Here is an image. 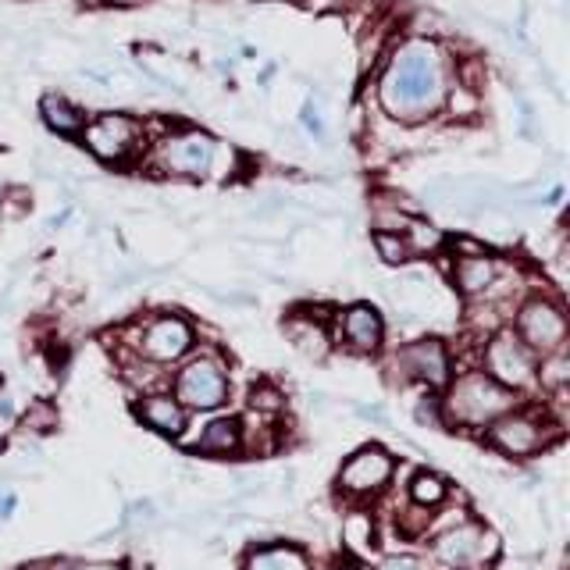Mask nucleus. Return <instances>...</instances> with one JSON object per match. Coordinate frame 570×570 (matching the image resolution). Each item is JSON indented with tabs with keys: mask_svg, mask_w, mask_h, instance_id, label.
Segmentation results:
<instances>
[{
	"mask_svg": "<svg viewBox=\"0 0 570 570\" xmlns=\"http://www.w3.org/2000/svg\"><path fill=\"white\" fill-rule=\"evenodd\" d=\"M450 97V79L435 43H406L392 53L379 79V100L392 118L421 121L432 118Z\"/></svg>",
	"mask_w": 570,
	"mask_h": 570,
	"instance_id": "obj_1",
	"label": "nucleus"
},
{
	"mask_svg": "<svg viewBox=\"0 0 570 570\" xmlns=\"http://www.w3.org/2000/svg\"><path fill=\"white\" fill-rule=\"evenodd\" d=\"M513 406V389L499 385L492 374H463L456 379V385L450 389V400H445V410L450 417L460 424H489L499 414H507Z\"/></svg>",
	"mask_w": 570,
	"mask_h": 570,
	"instance_id": "obj_2",
	"label": "nucleus"
},
{
	"mask_svg": "<svg viewBox=\"0 0 570 570\" xmlns=\"http://www.w3.org/2000/svg\"><path fill=\"white\" fill-rule=\"evenodd\" d=\"M175 400L186 403L193 410H214L228 400V379L222 364L214 356H196L183 371H178L175 382Z\"/></svg>",
	"mask_w": 570,
	"mask_h": 570,
	"instance_id": "obj_3",
	"label": "nucleus"
},
{
	"mask_svg": "<svg viewBox=\"0 0 570 570\" xmlns=\"http://www.w3.org/2000/svg\"><path fill=\"white\" fill-rule=\"evenodd\" d=\"M139 121L129 115H100L86 125V150L100 157V160H111V165H121L125 157H132L139 147Z\"/></svg>",
	"mask_w": 570,
	"mask_h": 570,
	"instance_id": "obj_4",
	"label": "nucleus"
},
{
	"mask_svg": "<svg viewBox=\"0 0 570 570\" xmlns=\"http://www.w3.org/2000/svg\"><path fill=\"white\" fill-rule=\"evenodd\" d=\"M517 338L534 353H557L567 338L563 311L549 299H528L517 314Z\"/></svg>",
	"mask_w": 570,
	"mask_h": 570,
	"instance_id": "obj_5",
	"label": "nucleus"
},
{
	"mask_svg": "<svg viewBox=\"0 0 570 570\" xmlns=\"http://www.w3.org/2000/svg\"><path fill=\"white\" fill-rule=\"evenodd\" d=\"M160 168L171 171V175H189V178H200L210 171L214 165V139L204 132H183V136H168L160 142L157 150Z\"/></svg>",
	"mask_w": 570,
	"mask_h": 570,
	"instance_id": "obj_6",
	"label": "nucleus"
},
{
	"mask_svg": "<svg viewBox=\"0 0 570 570\" xmlns=\"http://www.w3.org/2000/svg\"><path fill=\"white\" fill-rule=\"evenodd\" d=\"M485 364H489V374L507 389H517V385H528L534 379V361H531V350L517 338L513 332H499L489 350H485Z\"/></svg>",
	"mask_w": 570,
	"mask_h": 570,
	"instance_id": "obj_7",
	"label": "nucleus"
},
{
	"mask_svg": "<svg viewBox=\"0 0 570 570\" xmlns=\"http://www.w3.org/2000/svg\"><path fill=\"white\" fill-rule=\"evenodd\" d=\"M396 364L406 379H417L424 385H445L450 382V353L439 338H421L396 353Z\"/></svg>",
	"mask_w": 570,
	"mask_h": 570,
	"instance_id": "obj_8",
	"label": "nucleus"
},
{
	"mask_svg": "<svg viewBox=\"0 0 570 570\" xmlns=\"http://www.w3.org/2000/svg\"><path fill=\"white\" fill-rule=\"evenodd\" d=\"M193 346V328H189V321L183 317H157L154 325L147 328V335H142V353L150 356V361L157 364H171L178 361L186 350Z\"/></svg>",
	"mask_w": 570,
	"mask_h": 570,
	"instance_id": "obj_9",
	"label": "nucleus"
},
{
	"mask_svg": "<svg viewBox=\"0 0 570 570\" xmlns=\"http://www.w3.org/2000/svg\"><path fill=\"white\" fill-rule=\"evenodd\" d=\"M489 439L510 456H528L546 442V432H542V424L528 414H507V417L499 414V421L489 428Z\"/></svg>",
	"mask_w": 570,
	"mask_h": 570,
	"instance_id": "obj_10",
	"label": "nucleus"
},
{
	"mask_svg": "<svg viewBox=\"0 0 570 570\" xmlns=\"http://www.w3.org/2000/svg\"><path fill=\"white\" fill-rule=\"evenodd\" d=\"M389 474H392V460L382 450H361L346 460L343 474H338V485L346 492H374L379 485H385Z\"/></svg>",
	"mask_w": 570,
	"mask_h": 570,
	"instance_id": "obj_11",
	"label": "nucleus"
},
{
	"mask_svg": "<svg viewBox=\"0 0 570 570\" xmlns=\"http://www.w3.org/2000/svg\"><path fill=\"white\" fill-rule=\"evenodd\" d=\"M495 549L492 534L481 531V528H456L450 534H442L439 546H435V557L453 563V567H468L481 557H489V552Z\"/></svg>",
	"mask_w": 570,
	"mask_h": 570,
	"instance_id": "obj_12",
	"label": "nucleus"
},
{
	"mask_svg": "<svg viewBox=\"0 0 570 570\" xmlns=\"http://www.w3.org/2000/svg\"><path fill=\"white\" fill-rule=\"evenodd\" d=\"M343 332H346V343L361 353H371L382 346V317L367 303H356L343 314Z\"/></svg>",
	"mask_w": 570,
	"mask_h": 570,
	"instance_id": "obj_13",
	"label": "nucleus"
},
{
	"mask_svg": "<svg viewBox=\"0 0 570 570\" xmlns=\"http://www.w3.org/2000/svg\"><path fill=\"white\" fill-rule=\"evenodd\" d=\"M495 278H499V264L485 254H463L456 261V289L460 293L478 296V293H485Z\"/></svg>",
	"mask_w": 570,
	"mask_h": 570,
	"instance_id": "obj_14",
	"label": "nucleus"
},
{
	"mask_svg": "<svg viewBox=\"0 0 570 570\" xmlns=\"http://www.w3.org/2000/svg\"><path fill=\"white\" fill-rule=\"evenodd\" d=\"M139 417L147 421L150 428H157L160 435H183V428H186V410H183V403L171 400V396L142 400Z\"/></svg>",
	"mask_w": 570,
	"mask_h": 570,
	"instance_id": "obj_15",
	"label": "nucleus"
},
{
	"mask_svg": "<svg viewBox=\"0 0 570 570\" xmlns=\"http://www.w3.org/2000/svg\"><path fill=\"white\" fill-rule=\"evenodd\" d=\"M40 111H43V121L50 125V129L61 132V136H82V129H86V115L79 111L76 104H68L58 94H47L43 104H40Z\"/></svg>",
	"mask_w": 570,
	"mask_h": 570,
	"instance_id": "obj_16",
	"label": "nucleus"
},
{
	"mask_svg": "<svg viewBox=\"0 0 570 570\" xmlns=\"http://www.w3.org/2000/svg\"><path fill=\"white\" fill-rule=\"evenodd\" d=\"M200 453H236L239 450V421L222 417V421H210L204 428L200 442H196Z\"/></svg>",
	"mask_w": 570,
	"mask_h": 570,
	"instance_id": "obj_17",
	"label": "nucleus"
},
{
	"mask_svg": "<svg viewBox=\"0 0 570 570\" xmlns=\"http://www.w3.org/2000/svg\"><path fill=\"white\" fill-rule=\"evenodd\" d=\"M285 332H289V338L303 353H311V356H325L328 353V335L321 325H314V321H299L296 317V321L285 325Z\"/></svg>",
	"mask_w": 570,
	"mask_h": 570,
	"instance_id": "obj_18",
	"label": "nucleus"
},
{
	"mask_svg": "<svg viewBox=\"0 0 570 570\" xmlns=\"http://www.w3.org/2000/svg\"><path fill=\"white\" fill-rule=\"evenodd\" d=\"M246 570H307V560L296 549H264L246 560Z\"/></svg>",
	"mask_w": 570,
	"mask_h": 570,
	"instance_id": "obj_19",
	"label": "nucleus"
},
{
	"mask_svg": "<svg viewBox=\"0 0 570 570\" xmlns=\"http://www.w3.org/2000/svg\"><path fill=\"white\" fill-rule=\"evenodd\" d=\"M403 239L410 246V254H432V249L442 246V232L435 225L421 222V218H410L403 228Z\"/></svg>",
	"mask_w": 570,
	"mask_h": 570,
	"instance_id": "obj_20",
	"label": "nucleus"
},
{
	"mask_svg": "<svg viewBox=\"0 0 570 570\" xmlns=\"http://www.w3.org/2000/svg\"><path fill=\"white\" fill-rule=\"evenodd\" d=\"M374 246H379V257L385 264H403L410 257V246L403 239V232H374Z\"/></svg>",
	"mask_w": 570,
	"mask_h": 570,
	"instance_id": "obj_21",
	"label": "nucleus"
},
{
	"mask_svg": "<svg viewBox=\"0 0 570 570\" xmlns=\"http://www.w3.org/2000/svg\"><path fill=\"white\" fill-rule=\"evenodd\" d=\"M410 495H414V503L432 507V503H439V499L445 495V485L435 474H417L414 481H410Z\"/></svg>",
	"mask_w": 570,
	"mask_h": 570,
	"instance_id": "obj_22",
	"label": "nucleus"
},
{
	"mask_svg": "<svg viewBox=\"0 0 570 570\" xmlns=\"http://www.w3.org/2000/svg\"><path fill=\"white\" fill-rule=\"evenodd\" d=\"M567 356L563 353H557V356H549V361L542 364V382L546 385H552V389H563V382H567Z\"/></svg>",
	"mask_w": 570,
	"mask_h": 570,
	"instance_id": "obj_23",
	"label": "nucleus"
},
{
	"mask_svg": "<svg viewBox=\"0 0 570 570\" xmlns=\"http://www.w3.org/2000/svg\"><path fill=\"white\" fill-rule=\"evenodd\" d=\"M382 570H424V563L414 560V557H392V560L382 563Z\"/></svg>",
	"mask_w": 570,
	"mask_h": 570,
	"instance_id": "obj_24",
	"label": "nucleus"
},
{
	"mask_svg": "<svg viewBox=\"0 0 570 570\" xmlns=\"http://www.w3.org/2000/svg\"><path fill=\"white\" fill-rule=\"evenodd\" d=\"M278 406V396H275V392H267V389H257L254 392V406Z\"/></svg>",
	"mask_w": 570,
	"mask_h": 570,
	"instance_id": "obj_25",
	"label": "nucleus"
},
{
	"mask_svg": "<svg viewBox=\"0 0 570 570\" xmlns=\"http://www.w3.org/2000/svg\"><path fill=\"white\" fill-rule=\"evenodd\" d=\"M86 570H115V567H86Z\"/></svg>",
	"mask_w": 570,
	"mask_h": 570,
	"instance_id": "obj_26",
	"label": "nucleus"
}]
</instances>
